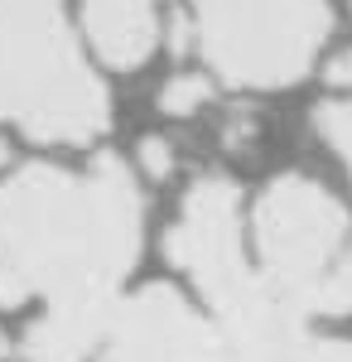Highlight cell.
<instances>
[{"label":"cell","mask_w":352,"mask_h":362,"mask_svg":"<svg viewBox=\"0 0 352 362\" xmlns=\"http://www.w3.org/2000/svg\"><path fill=\"white\" fill-rule=\"evenodd\" d=\"M140 256V189L116 155L82 179L25 165L0 184V305H116Z\"/></svg>","instance_id":"cell-1"},{"label":"cell","mask_w":352,"mask_h":362,"mask_svg":"<svg viewBox=\"0 0 352 362\" xmlns=\"http://www.w3.org/2000/svg\"><path fill=\"white\" fill-rule=\"evenodd\" d=\"M0 121L49 145H87L107 131V87L82 63L63 0H0Z\"/></svg>","instance_id":"cell-2"},{"label":"cell","mask_w":352,"mask_h":362,"mask_svg":"<svg viewBox=\"0 0 352 362\" xmlns=\"http://www.w3.org/2000/svg\"><path fill=\"white\" fill-rule=\"evenodd\" d=\"M164 256L198 285V295L217 309L227 358H246L275 338H290L304 329V314L285 305L261 271H251L242 256V189L222 174L198 179L179 223L164 232Z\"/></svg>","instance_id":"cell-3"},{"label":"cell","mask_w":352,"mask_h":362,"mask_svg":"<svg viewBox=\"0 0 352 362\" xmlns=\"http://www.w3.org/2000/svg\"><path fill=\"white\" fill-rule=\"evenodd\" d=\"M328 29V0H198L193 15L198 54L232 87L299 83Z\"/></svg>","instance_id":"cell-4"},{"label":"cell","mask_w":352,"mask_h":362,"mask_svg":"<svg viewBox=\"0 0 352 362\" xmlns=\"http://www.w3.org/2000/svg\"><path fill=\"white\" fill-rule=\"evenodd\" d=\"M256 256L261 280L285 305L309 319V295L328 276V266L348 251L352 218L324 184L304 174H280L256 198Z\"/></svg>","instance_id":"cell-5"},{"label":"cell","mask_w":352,"mask_h":362,"mask_svg":"<svg viewBox=\"0 0 352 362\" xmlns=\"http://www.w3.org/2000/svg\"><path fill=\"white\" fill-rule=\"evenodd\" d=\"M97 362H227L222 329L208 324L174 285H145L111 309Z\"/></svg>","instance_id":"cell-6"},{"label":"cell","mask_w":352,"mask_h":362,"mask_svg":"<svg viewBox=\"0 0 352 362\" xmlns=\"http://www.w3.org/2000/svg\"><path fill=\"white\" fill-rule=\"evenodd\" d=\"M82 29L102 63L131 73L160 44V15L155 0H82Z\"/></svg>","instance_id":"cell-7"},{"label":"cell","mask_w":352,"mask_h":362,"mask_svg":"<svg viewBox=\"0 0 352 362\" xmlns=\"http://www.w3.org/2000/svg\"><path fill=\"white\" fill-rule=\"evenodd\" d=\"M116 305H49L44 319L25 334V358L29 362H82L102 334Z\"/></svg>","instance_id":"cell-8"},{"label":"cell","mask_w":352,"mask_h":362,"mask_svg":"<svg viewBox=\"0 0 352 362\" xmlns=\"http://www.w3.org/2000/svg\"><path fill=\"white\" fill-rule=\"evenodd\" d=\"M328 83L333 87H352V54H338L328 68ZM314 131L333 145V155L348 165L352 174V102H324L314 107Z\"/></svg>","instance_id":"cell-9"},{"label":"cell","mask_w":352,"mask_h":362,"mask_svg":"<svg viewBox=\"0 0 352 362\" xmlns=\"http://www.w3.org/2000/svg\"><path fill=\"white\" fill-rule=\"evenodd\" d=\"M237 362H352V338H309L299 329V334L275 338Z\"/></svg>","instance_id":"cell-10"},{"label":"cell","mask_w":352,"mask_h":362,"mask_svg":"<svg viewBox=\"0 0 352 362\" xmlns=\"http://www.w3.org/2000/svg\"><path fill=\"white\" fill-rule=\"evenodd\" d=\"M208 97H213L208 78H198V73H184V78H174V83L160 92V112H169V116H189V112H198Z\"/></svg>","instance_id":"cell-11"},{"label":"cell","mask_w":352,"mask_h":362,"mask_svg":"<svg viewBox=\"0 0 352 362\" xmlns=\"http://www.w3.org/2000/svg\"><path fill=\"white\" fill-rule=\"evenodd\" d=\"M140 160H145V169H150L155 179H164V174L174 169V155H169L164 140H145V145H140Z\"/></svg>","instance_id":"cell-12"},{"label":"cell","mask_w":352,"mask_h":362,"mask_svg":"<svg viewBox=\"0 0 352 362\" xmlns=\"http://www.w3.org/2000/svg\"><path fill=\"white\" fill-rule=\"evenodd\" d=\"M0 165H5V145H0Z\"/></svg>","instance_id":"cell-13"},{"label":"cell","mask_w":352,"mask_h":362,"mask_svg":"<svg viewBox=\"0 0 352 362\" xmlns=\"http://www.w3.org/2000/svg\"><path fill=\"white\" fill-rule=\"evenodd\" d=\"M0 348H5V343H0Z\"/></svg>","instance_id":"cell-14"}]
</instances>
